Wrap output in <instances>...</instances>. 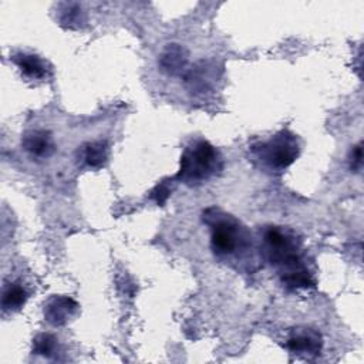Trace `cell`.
Segmentation results:
<instances>
[{"mask_svg":"<svg viewBox=\"0 0 364 364\" xmlns=\"http://www.w3.org/2000/svg\"><path fill=\"white\" fill-rule=\"evenodd\" d=\"M223 168V158L220 152L209 141L196 139L191 142L181 155L179 171L173 179L189 186H196Z\"/></svg>","mask_w":364,"mask_h":364,"instance_id":"cell-3","label":"cell"},{"mask_svg":"<svg viewBox=\"0 0 364 364\" xmlns=\"http://www.w3.org/2000/svg\"><path fill=\"white\" fill-rule=\"evenodd\" d=\"M21 146L27 154L38 159L50 158L55 151V144L51 132L41 128L26 131L21 136Z\"/></svg>","mask_w":364,"mask_h":364,"instance_id":"cell-7","label":"cell"},{"mask_svg":"<svg viewBox=\"0 0 364 364\" xmlns=\"http://www.w3.org/2000/svg\"><path fill=\"white\" fill-rule=\"evenodd\" d=\"M286 347L291 354L307 358L316 357L321 351L323 337L311 327H296L289 333Z\"/></svg>","mask_w":364,"mask_h":364,"instance_id":"cell-5","label":"cell"},{"mask_svg":"<svg viewBox=\"0 0 364 364\" xmlns=\"http://www.w3.org/2000/svg\"><path fill=\"white\" fill-rule=\"evenodd\" d=\"M188 63L189 53L183 46L178 43L166 44L158 57V65L161 71L172 77L186 73Z\"/></svg>","mask_w":364,"mask_h":364,"instance_id":"cell-8","label":"cell"},{"mask_svg":"<svg viewBox=\"0 0 364 364\" xmlns=\"http://www.w3.org/2000/svg\"><path fill=\"white\" fill-rule=\"evenodd\" d=\"M301 250L300 239L289 228L270 225L260 232V253L277 270L282 283L287 289L314 286L313 274L303 259Z\"/></svg>","mask_w":364,"mask_h":364,"instance_id":"cell-1","label":"cell"},{"mask_svg":"<svg viewBox=\"0 0 364 364\" xmlns=\"http://www.w3.org/2000/svg\"><path fill=\"white\" fill-rule=\"evenodd\" d=\"M27 291L26 289L17 283H7L3 287V293H1V309L4 313H11V311H17L20 310L24 303L27 301Z\"/></svg>","mask_w":364,"mask_h":364,"instance_id":"cell-11","label":"cell"},{"mask_svg":"<svg viewBox=\"0 0 364 364\" xmlns=\"http://www.w3.org/2000/svg\"><path fill=\"white\" fill-rule=\"evenodd\" d=\"M172 192V188L169 186V183L166 181H162L161 183H158L152 191H151V198L158 203V205H164L166 202V199L169 198V193Z\"/></svg>","mask_w":364,"mask_h":364,"instance_id":"cell-15","label":"cell"},{"mask_svg":"<svg viewBox=\"0 0 364 364\" xmlns=\"http://www.w3.org/2000/svg\"><path fill=\"white\" fill-rule=\"evenodd\" d=\"M253 156L270 171H283L290 166L300 154L297 135L289 129H282L269 139L252 145Z\"/></svg>","mask_w":364,"mask_h":364,"instance_id":"cell-4","label":"cell"},{"mask_svg":"<svg viewBox=\"0 0 364 364\" xmlns=\"http://www.w3.org/2000/svg\"><path fill=\"white\" fill-rule=\"evenodd\" d=\"M78 309L80 306L73 297L55 294L46 301L43 314L47 323L58 327L67 324L78 313Z\"/></svg>","mask_w":364,"mask_h":364,"instance_id":"cell-6","label":"cell"},{"mask_svg":"<svg viewBox=\"0 0 364 364\" xmlns=\"http://www.w3.org/2000/svg\"><path fill=\"white\" fill-rule=\"evenodd\" d=\"M203 220L210 228V249L218 259H239L249 249L250 233L232 215L209 208L203 213Z\"/></svg>","mask_w":364,"mask_h":364,"instance_id":"cell-2","label":"cell"},{"mask_svg":"<svg viewBox=\"0 0 364 364\" xmlns=\"http://www.w3.org/2000/svg\"><path fill=\"white\" fill-rule=\"evenodd\" d=\"M10 60L17 65V68L21 71V74L31 80H41L47 75V67L46 63L36 54L31 53H14L10 55Z\"/></svg>","mask_w":364,"mask_h":364,"instance_id":"cell-10","label":"cell"},{"mask_svg":"<svg viewBox=\"0 0 364 364\" xmlns=\"http://www.w3.org/2000/svg\"><path fill=\"white\" fill-rule=\"evenodd\" d=\"M33 354L51 358L58 353V340L50 333H40L33 340Z\"/></svg>","mask_w":364,"mask_h":364,"instance_id":"cell-13","label":"cell"},{"mask_svg":"<svg viewBox=\"0 0 364 364\" xmlns=\"http://www.w3.org/2000/svg\"><path fill=\"white\" fill-rule=\"evenodd\" d=\"M60 23L65 27L74 28L78 27L81 23H84V11L80 4L77 3H63L60 7Z\"/></svg>","mask_w":364,"mask_h":364,"instance_id":"cell-14","label":"cell"},{"mask_svg":"<svg viewBox=\"0 0 364 364\" xmlns=\"http://www.w3.org/2000/svg\"><path fill=\"white\" fill-rule=\"evenodd\" d=\"M348 162H350V169L354 172H360L363 168V142H358L354 145L350 151L348 155Z\"/></svg>","mask_w":364,"mask_h":364,"instance_id":"cell-16","label":"cell"},{"mask_svg":"<svg viewBox=\"0 0 364 364\" xmlns=\"http://www.w3.org/2000/svg\"><path fill=\"white\" fill-rule=\"evenodd\" d=\"M215 67L209 65V63H198L195 67L188 70L183 75L185 85L189 91L195 94H203L210 90L216 80V71Z\"/></svg>","mask_w":364,"mask_h":364,"instance_id":"cell-9","label":"cell"},{"mask_svg":"<svg viewBox=\"0 0 364 364\" xmlns=\"http://www.w3.org/2000/svg\"><path fill=\"white\" fill-rule=\"evenodd\" d=\"M108 159V145L105 141H91L82 146V161L91 168H101Z\"/></svg>","mask_w":364,"mask_h":364,"instance_id":"cell-12","label":"cell"}]
</instances>
